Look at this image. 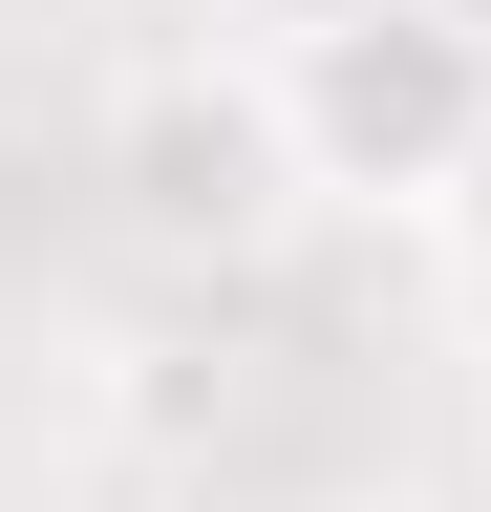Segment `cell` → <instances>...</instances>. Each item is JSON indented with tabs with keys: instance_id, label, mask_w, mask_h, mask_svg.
<instances>
[{
	"instance_id": "cell-1",
	"label": "cell",
	"mask_w": 491,
	"mask_h": 512,
	"mask_svg": "<svg viewBox=\"0 0 491 512\" xmlns=\"http://www.w3.org/2000/svg\"><path fill=\"white\" fill-rule=\"evenodd\" d=\"M257 86H278L299 192H342V214H470V192H491V22H470V0H342V22H278Z\"/></svg>"
},
{
	"instance_id": "cell-2",
	"label": "cell",
	"mask_w": 491,
	"mask_h": 512,
	"mask_svg": "<svg viewBox=\"0 0 491 512\" xmlns=\"http://www.w3.org/2000/svg\"><path fill=\"white\" fill-rule=\"evenodd\" d=\"M107 192H129L150 256H257L299 214V150H278V86L257 64H150L107 107Z\"/></svg>"
},
{
	"instance_id": "cell-3",
	"label": "cell",
	"mask_w": 491,
	"mask_h": 512,
	"mask_svg": "<svg viewBox=\"0 0 491 512\" xmlns=\"http://www.w3.org/2000/svg\"><path fill=\"white\" fill-rule=\"evenodd\" d=\"M470 363H491V235H470Z\"/></svg>"
}]
</instances>
